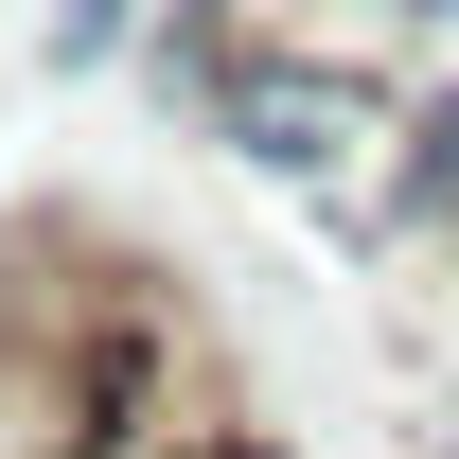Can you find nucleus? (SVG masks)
I'll return each mask as SVG.
<instances>
[{"label": "nucleus", "instance_id": "nucleus-1", "mask_svg": "<svg viewBox=\"0 0 459 459\" xmlns=\"http://www.w3.org/2000/svg\"><path fill=\"white\" fill-rule=\"evenodd\" d=\"M353 107H371L353 71H283V54H247L212 124H230V142H247L265 177H336V160H353Z\"/></svg>", "mask_w": 459, "mask_h": 459}, {"label": "nucleus", "instance_id": "nucleus-2", "mask_svg": "<svg viewBox=\"0 0 459 459\" xmlns=\"http://www.w3.org/2000/svg\"><path fill=\"white\" fill-rule=\"evenodd\" d=\"M389 230H459V89L406 124V177H389Z\"/></svg>", "mask_w": 459, "mask_h": 459}, {"label": "nucleus", "instance_id": "nucleus-3", "mask_svg": "<svg viewBox=\"0 0 459 459\" xmlns=\"http://www.w3.org/2000/svg\"><path fill=\"white\" fill-rule=\"evenodd\" d=\"M107 36H124V0H71V18H54V54H71V71L107 54Z\"/></svg>", "mask_w": 459, "mask_h": 459}, {"label": "nucleus", "instance_id": "nucleus-4", "mask_svg": "<svg viewBox=\"0 0 459 459\" xmlns=\"http://www.w3.org/2000/svg\"><path fill=\"white\" fill-rule=\"evenodd\" d=\"M389 18H442V0H389Z\"/></svg>", "mask_w": 459, "mask_h": 459}]
</instances>
